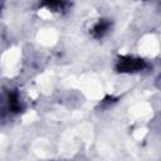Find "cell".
Wrapping results in <instances>:
<instances>
[{"label": "cell", "instance_id": "obj_1", "mask_svg": "<svg viewBox=\"0 0 161 161\" xmlns=\"http://www.w3.org/2000/svg\"><path fill=\"white\" fill-rule=\"evenodd\" d=\"M146 67V62L137 57H121L116 64V69L119 73H136L143 70Z\"/></svg>", "mask_w": 161, "mask_h": 161}, {"label": "cell", "instance_id": "obj_2", "mask_svg": "<svg viewBox=\"0 0 161 161\" xmlns=\"http://www.w3.org/2000/svg\"><path fill=\"white\" fill-rule=\"evenodd\" d=\"M109 28H111V21L107 20V19H101V20L93 26V29H92V35H93L94 38L99 39V38H102V36L109 30Z\"/></svg>", "mask_w": 161, "mask_h": 161}, {"label": "cell", "instance_id": "obj_3", "mask_svg": "<svg viewBox=\"0 0 161 161\" xmlns=\"http://www.w3.org/2000/svg\"><path fill=\"white\" fill-rule=\"evenodd\" d=\"M8 111L9 112H13V113H18L21 111V104H20V101H19V96L16 92H10L8 94Z\"/></svg>", "mask_w": 161, "mask_h": 161}, {"label": "cell", "instance_id": "obj_4", "mask_svg": "<svg viewBox=\"0 0 161 161\" xmlns=\"http://www.w3.org/2000/svg\"><path fill=\"white\" fill-rule=\"evenodd\" d=\"M49 10L52 11H62V10H67V8L69 6L68 3H64V1H50V3H45L44 4Z\"/></svg>", "mask_w": 161, "mask_h": 161}]
</instances>
